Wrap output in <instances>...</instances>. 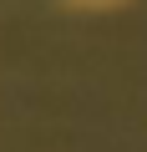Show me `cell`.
<instances>
[{"label":"cell","mask_w":147,"mask_h":152,"mask_svg":"<svg viewBox=\"0 0 147 152\" xmlns=\"http://www.w3.org/2000/svg\"><path fill=\"white\" fill-rule=\"evenodd\" d=\"M76 5H117V0H76Z\"/></svg>","instance_id":"6da1fadb"}]
</instances>
